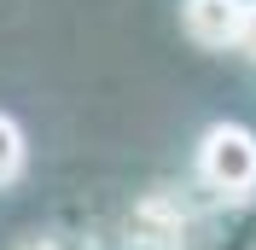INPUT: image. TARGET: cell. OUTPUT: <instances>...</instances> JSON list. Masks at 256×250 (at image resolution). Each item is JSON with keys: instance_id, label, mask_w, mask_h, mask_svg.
<instances>
[{"instance_id": "obj_1", "label": "cell", "mask_w": 256, "mask_h": 250, "mask_svg": "<svg viewBox=\"0 0 256 250\" xmlns=\"http://www.w3.org/2000/svg\"><path fill=\"white\" fill-rule=\"evenodd\" d=\"M198 180L216 198L239 204L256 192V134L244 122H210L198 140Z\"/></svg>"}, {"instance_id": "obj_2", "label": "cell", "mask_w": 256, "mask_h": 250, "mask_svg": "<svg viewBox=\"0 0 256 250\" xmlns=\"http://www.w3.org/2000/svg\"><path fill=\"white\" fill-rule=\"evenodd\" d=\"M239 6L244 0H186V6H180V24H186V35L198 47H233Z\"/></svg>"}, {"instance_id": "obj_3", "label": "cell", "mask_w": 256, "mask_h": 250, "mask_svg": "<svg viewBox=\"0 0 256 250\" xmlns=\"http://www.w3.org/2000/svg\"><path fill=\"white\" fill-rule=\"evenodd\" d=\"M30 169V140H24V128L0 110V186H18Z\"/></svg>"}, {"instance_id": "obj_4", "label": "cell", "mask_w": 256, "mask_h": 250, "mask_svg": "<svg viewBox=\"0 0 256 250\" xmlns=\"http://www.w3.org/2000/svg\"><path fill=\"white\" fill-rule=\"evenodd\" d=\"M233 47H239L244 58H256V0H244V6H239V30H233Z\"/></svg>"}]
</instances>
